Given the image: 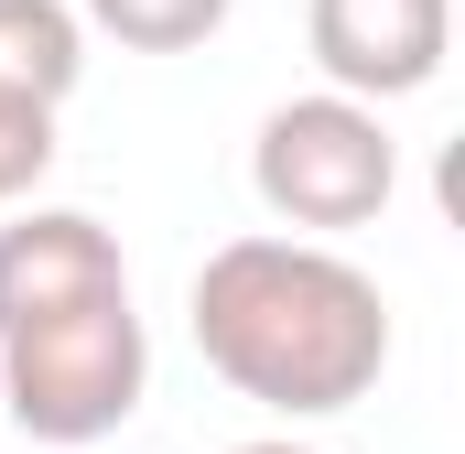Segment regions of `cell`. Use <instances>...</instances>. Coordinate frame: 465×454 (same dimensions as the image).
I'll return each instance as SVG.
<instances>
[{"mask_svg":"<svg viewBox=\"0 0 465 454\" xmlns=\"http://www.w3.org/2000/svg\"><path fill=\"white\" fill-rule=\"evenodd\" d=\"M303 44H314L336 98L390 109V98H422L444 76L455 0H303Z\"/></svg>","mask_w":465,"mask_h":454,"instance_id":"4","label":"cell"},{"mask_svg":"<svg viewBox=\"0 0 465 454\" xmlns=\"http://www.w3.org/2000/svg\"><path fill=\"white\" fill-rule=\"evenodd\" d=\"M238 0H76L87 33H109L119 54H195L206 33H228Z\"/></svg>","mask_w":465,"mask_h":454,"instance_id":"7","label":"cell"},{"mask_svg":"<svg viewBox=\"0 0 465 454\" xmlns=\"http://www.w3.org/2000/svg\"><path fill=\"white\" fill-rule=\"evenodd\" d=\"M238 454H314V444H238Z\"/></svg>","mask_w":465,"mask_h":454,"instance_id":"9","label":"cell"},{"mask_svg":"<svg viewBox=\"0 0 465 454\" xmlns=\"http://www.w3.org/2000/svg\"><path fill=\"white\" fill-rule=\"evenodd\" d=\"M152 390V336L119 303H76V314H44L22 336H0V411L33 433V444H109L119 422L141 411Z\"/></svg>","mask_w":465,"mask_h":454,"instance_id":"2","label":"cell"},{"mask_svg":"<svg viewBox=\"0 0 465 454\" xmlns=\"http://www.w3.org/2000/svg\"><path fill=\"white\" fill-rule=\"evenodd\" d=\"M130 292V260L98 217L76 206H22L0 227V336L44 325V314H76V303H119Z\"/></svg>","mask_w":465,"mask_h":454,"instance_id":"5","label":"cell"},{"mask_svg":"<svg viewBox=\"0 0 465 454\" xmlns=\"http://www.w3.org/2000/svg\"><path fill=\"white\" fill-rule=\"evenodd\" d=\"M184 314H195V357L238 400H260L282 422L357 411L379 390V368H390L379 281L347 249H314V238H282V227H249L228 249H206Z\"/></svg>","mask_w":465,"mask_h":454,"instance_id":"1","label":"cell"},{"mask_svg":"<svg viewBox=\"0 0 465 454\" xmlns=\"http://www.w3.org/2000/svg\"><path fill=\"white\" fill-rule=\"evenodd\" d=\"M249 195L282 217V238H347L368 227L390 195H401V141H390V119L336 98V87H314V98H282V109L260 119V141H249Z\"/></svg>","mask_w":465,"mask_h":454,"instance_id":"3","label":"cell"},{"mask_svg":"<svg viewBox=\"0 0 465 454\" xmlns=\"http://www.w3.org/2000/svg\"><path fill=\"white\" fill-rule=\"evenodd\" d=\"M87 76V22L76 0H0V98L65 109Z\"/></svg>","mask_w":465,"mask_h":454,"instance_id":"6","label":"cell"},{"mask_svg":"<svg viewBox=\"0 0 465 454\" xmlns=\"http://www.w3.org/2000/svg\"><path fill=\"white\" fill-rule=\"evenodd\" d=\"M44 173H54V109H33V98H0V206H22Z\"/></svg>","mask_w":465,"mask_h":454,"instance_id":"8","label":"cell"}]
</instances>
